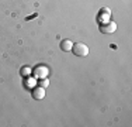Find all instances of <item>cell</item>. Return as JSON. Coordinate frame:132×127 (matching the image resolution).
<instances>
[{
	"label": "cell",
	"mask_w": 132,
	"mask_h": 127,
	"mask_svg": "<svg viewBox=\"0 0 132 127\" xmlns=\"http://www.w3.org/2000/svg\"><path fill=\"white\" fill-rule=\"evenodd\" d=\"M100 31L103 34H112L117 31V23L114 21H107V23H103L100 25Z\"/></svg>",
	"instance_id": "7a4b0ae2"
},
{
	"label": "cell",
	"mask_w": 132,
	"mask_h": 127,
	"mask_svg": "<svg viewBox=\"0 0 132 127\" xmlns=\"http://www.w3.org/2000/svg\"><path fill=\"white\" fill-rule=\"evenodd\" d=\"M32 97L35 100H41L45 97V88H41V86H37L32 89Z\"/></svg>",
	"instance_id": "3957f363"
},
{
	"label": "cell",
	"mask_w": 132,
	"mask_h": 127,
	"mask_svg": "<svg viewBox=\"0 0 132 127\" xmlns=\"http://www.w3.org/2000/svg\"><path fill=\"white\" fill-rule=\"evenodd\" d=\"M38 83H39V86H41V88H45V89L49 86V81H48L46 78H41Z\"/></svg>",
	"instance_id": "52a82bcc"
},
{
	"label": "cell",
	"mask_w": 132,
	"mask_h": 127,
	"mask_svg": "<svg viewBox=\"0 0 132 127\" xmlns=\"http://www.w3.org/2000/svg\"><path fill=\"white\" fill-rule=\"evenodd\" d=\"M30 72H31L30 66H26V69H23V71H21V75H28Z\"/></svg>",
	"instance_id": "ba28073f"
},
{
	"label": "cell",
	"mask_w": 132,
	"mask_h": 127,
	"mask_svg": "<svg viewBox=\"0 0 132 127\" xmlns=\"http://www.w3.org/2000/svg\"><path fill=\"white\" fill-rule=\"evenodd\" d=\"M110 9H101L100 10V14H98V20L100 21H104V20H107V21H110L108 18H110Z\"/></svg>",
	"instance_id": "5b68a950"
},
{
	"label": "cell",
	"mask_w": 132,
	"mask_h": 127,
	"mask_svg": "<svg viewBox=\"0 0 132 127\" xmlns=\"http://www.w3.org/2000/svg\"><path fill=\"white\" fill-rule=\"evenodd\" d=\"M72 51H73V54L76 57H87V55H89V52H90L89 47H87L84 43H76V44H73Z\"/></svg>",
	"instance_id": "6da1fadb"
},
{
	"label": "cell",
	"mask_w": 132,
	"mask_h": 127,
	"mask_svg": "<svg viewBox=\"0 0 132 127\" xmlns=\"http://www.w3.org/2000/svg\"><path fill=\"white\" fill-rule=\"evenodd\" d=\"M46 75H48V68L46 66H37L35 69H34V76L35 78H46Z\"/></svg>",
	"instance_id": "277c9868"
},
{
	"label": "cell",
	"mask_w": 132,
	"mask_h": 127,
	"mask_svg": "<svg viewBox=\"0 0 132 127\" xmlns=\"http://www.w3.org/2000/svg\"><path fill=\"white\" fill-rule=\"evenodd\" d=\"M72 47H73V43H72L70 40H63V41L61 43V50L65 51V52L72 51Z\"/></svg>",
	"instance_id": "8992f818"
}]
</instances>
